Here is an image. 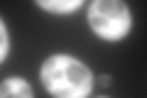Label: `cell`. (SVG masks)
<instances>
[{
  "label": "cell",
  "mask_w": 147,
  "mask_h": 98,
  "mask_svg": "<svg viewBox=\"0 0 147 98\" xmlns=\"http://www.w3.org/2000/svg\"><path fill=\"white\" fill-rule=\"evenodd\" d=\"M42 81L57 98H86L91 91V71L71 57H52L42 66Z\"/></svg>",
  "instance_id": "6da1fadb"
},
{
  "label": "cell",
  "mask_w": 147,
  "mask_h": 98,
  "mask_svg": "<svg viewBox=\"0 0 147 98\" xmlns=\"http://www.w3.org/2000/svg\"><path fill=\"white\" fill-rule=\"evenodd\" d=\"M91 27L105 39H120L130 30V12L118 0H98L88 12Z\"/></svg>",
  "instance_id": "7a4b0ae2"
},
{
  "label": "cell",
  "mask_w": 147,
  "mask_h": 98,
  "mask_svg": "<svg viewBox=\"0 0 147 98\" xmlns=\"http://www.w3.org/2000/svg\"><path fill=\"white\" fill-rule=\"evenodd\" d=\"M0 98H32V88L20 78H10L0 86Z\"/></svg>",
  "instance_id": "3957f363"
},
{
  "label": "cell",
  "mask_w": 147,
  "mask_h": 98,
  "mask_svg": "<svg viewBox=\"0 0 147 98\" xmlns=\"http://www.w3.org/2000/svg\"><path fill=\"white\" fill-rule=\"evenodd\" d=\"M44 10H52V12H71L76 7H81V0H71V3H39Z\"/></svg>",
  "instance_id": "277c9868"
},
{
  "label": "cell",
  "mask_w": 147,
  "mask_h": 98,
  "mask_svg": "<svg viewBox=\"0 0 147 98\" xmlns=\"http://www.w3.org/2000/svg\"><path fill=\"white\" fill-rule=\"evenodd\" d=\"M5 52H7V34H5V27L0 22V62L5 59Z\"/></svg>",
  "instance_id": "5b68a950"
}]
</instances>
